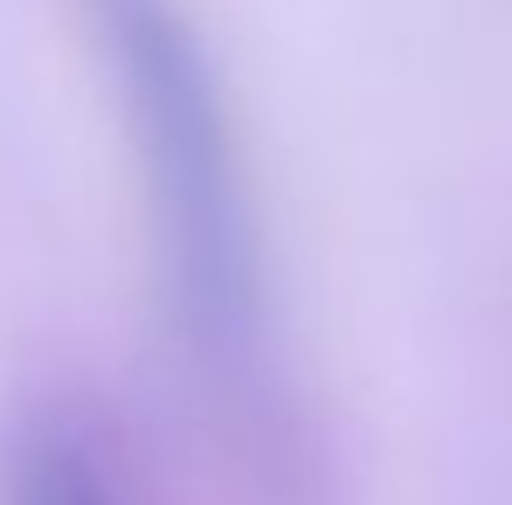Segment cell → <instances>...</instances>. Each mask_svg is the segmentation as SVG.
<instances>
[{"label":"cell","mask_w":512,"mask_h":505,"mask_svg":"<svg viewBox=\"0 0 512 505\" xmlns=\"http://www.w3.org/2000/svg\"><path fill=\"white\" fill-rule=\"evenodd\" d=\"M146 167L160 298L187 353L236 367L263 333V229L222 70L180 0H90Z\"/></svg>","instance_id":"cell-1"},{"label":"cell","mask_w":512,"mask_h":505,"mask_svg":"<svg viewBox=\"0 0 512 505\" xmlns=\"http://www.w3.org/2000/svg\"><path fill=\"white\" fill-rule=\"evenodd\" d=\"M0 505H118L97 457L84 450L77 429L63 422H28L14 443H7V464H0Z\"/></svg>","instance_id":"cell-2"}]
</instances>
